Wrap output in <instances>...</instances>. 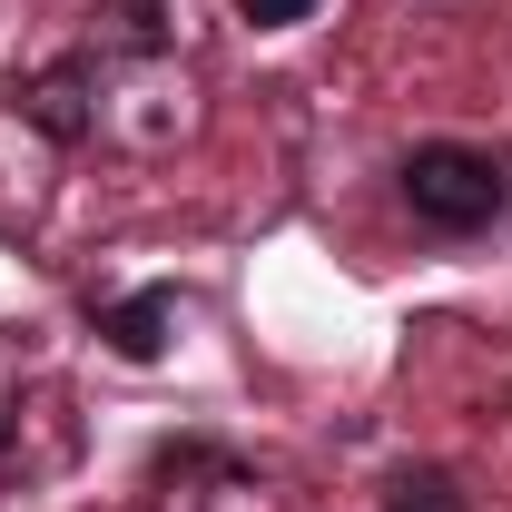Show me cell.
I'll return each mask as SVG.
<instances>
[{"instance_id":"2","label":"cell","mask_w":512,"mask_h":512,"mask_svg":"<svg viewBox=\"0 0 512 512\" xmlns=\"http://www.w3.org/2000/svg\"><path fill=\"white\" fill-rule=\"evenodd\" d=\"M99 335L119 345L128 365H148V355L168 345V286H148V296H128V306H109V316H99Z\"/></svg>"},{"instance_id":"4","label":"cell","mask_w":512,"mask_h":512,"mask_svg":"<svg viewBox=\"0 0 512 512\" xmlns=\"http://www.w3.org/2000/svg\"><path fill=\"white\" fill-rule=\"evenodd\" d=\"M394 512H453V503H444V483L424 473V483H404V493H394Z\"/></svg>"},{"instance_id":"3","label":"cell","mask_w":512,"mask_h":512,"mask_svg":"<svg viewBox=\"0 0 512 512\" xmlns=\"http://www.w3.org/2000/svg\"><path fill=\"white\" fill-rule=\"evenodd\" d=\"M237 10H247L256 30H286V20H306V10H316V0H237Z\"/></svg>"},{"instance_id":"1","label":"cell","mask_w":512,"mask_h":512,"mask_svg":"<svg viewBox=\"0 0 512 512\" xmlns=\"http://www.w3.org/2000/svg\"><path fill=\"white\" fill-rule=\"evenodd\" d=\"M404 197H414L424 227H483L503 207V168L473 158V148H414L404 158Z\"/></svg>"}]
</instances>
